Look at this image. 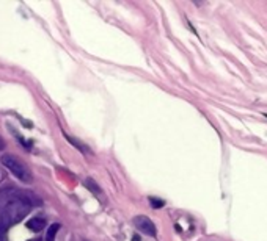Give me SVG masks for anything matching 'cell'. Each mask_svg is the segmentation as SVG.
<instances>
[{
    "mask_svg": "<svg viewBox=\"0 0 267 241\" xmlns=\"http://www.w3.org/2000/svg\"><path fill=\"white\" fill-rule=\"evenodd\" d=\"M32 208L30 194L8 188L0 193V241H7V232Z\"/></svg>",
    "mask_w": 267,
    "mask_h": 241,
    "instance_id": "6da1fadb",
    "label": "cell"
},
{
    "mask_svg": "<svg viewBox=\"0 0 267 241\" xmlns=\"http://www.w3.org/2000/svg\"><path fill=\"white\" fill-rule=\"evenodd\" d=\"M0 160H2L4 166H5L11 174H15L19 180H22V182H25V183H30V182H32V174H30L29 168L22 163V160H19L18 157L11 155V154H4Z\"/></svg>",
    "mask_w": 267,
    "mask_h": 241,
    "instance_id": "7a4b0ae2",
    "label": "cell"
},
{
    "mask_svg": "<svg viewBox=\"0 0 267 241\" xmlns=\"http://www.w3.org/2000/svg\"><path fill=\"white\" fill-rule=\"evenodd\" d=\"M134 225L140 232H143L145 235H149V236L156 235V225L152 224V221L146 216H135L134 218Z\"/></svg>",
    "mask_w": 267,
    "mask_h": 241,
    "instance_id": "3957f363",
    "label": "cell"
},
{
    "mask_svg": "<svg viewBox=\"0 0 267 241\" xmlns=\"http://www.w3.org/2000/svg\"><path fill=\"white\" fill-rule=\"evenodd\" d=\"M27 227L32 232H41L46 227V221L43 218H32V219H29Z\"/></svg>",
    "mask_w": 267,
    "mask_h": 241,
    "instance_id": "277c9868",
    "label": "cell"
},
{
    "mask_svg": "<svg viewBox=\"0 0 267 241\" xmlns=\"http://www.w3.org/2000/svg\"><path fill=\"white\" fill-rule=\"evenodd\" d=\"M58 230H60V224H52V227H50L49 232H47L46 239H47V241H55V235H57Z\"/></svg>",
    "mask_w": 267,
    "mask_h": 241,
    "instance_id": "5b68a950",
    "label": "cell"
},
{
    "mask_svg": "<svg viewBox=\"0 0 267 241\" xmlns=\"http://www.w3.org/2000/svg\"><path fill=\"white\" fill-rule=\"evenodd\" d=\"M149 200H151V205L154 207V208H160V207H163V204H165L162 199H157V197H151Z\"/></svg>",
    "mask_w": 267,
    "mask_h": 241,
    "instance_id": "8992f818",
    "label": "cell"
},
{
    "mask_svg": "<svg viewBox=\"0 0 267 241\" xmlns=\"http://www.w3.org/2000/svg\"><path fill=\"white\" fill-rule=\"evenodd\" d=\"M5 147V141H4V139L2 138H0V150H2Z\"/></svg>",
    "mask_w": 267,
    "mask_h": 241,
    "instance_id": "52a82bcc",
    "label": "cell"
},
{
    "mask_svg": "<svg viewBox=\"0 0 267 241\" xmlns=\"http://www.w3.org/2000/svg\"><path fill=\"white\" fill-rule=\"evenodd\" d=\"M30 241H40V239H30Z\"/></svg>",
    "mask_w": 267,
    "mask_h": 241,
    "instance_id": "ba28073f",
    "label": "cell"
},
{
    "mask_svg": "<svg viewBox=\"0 0 267 241\" xmlns=\"http://www.w3.org/2000/svg\"><path fill=\"white\" fill-rule=\"evenodd\" d=\"M264 116H265V118H267V113H264Z\"/></svg>",
    "mask_w": 267,
    "mask_h": 241,
    "instance_id": "9c48e42d",
    "label": "cell"
}]
</instances>
